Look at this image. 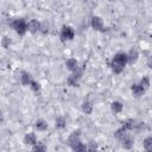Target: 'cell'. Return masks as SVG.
Here are the masks:
<instances>
[{
  "mask_svg": "<svg viewBox=\"0 0 152 152\" xmlns=\"http://www.w3.org/2000/svg\"><path fill=\"white\" fill-rule=\"evenodd\" d=\"M142 147L147 152H152V135H148L142 141Z\"/></svg>",
  "mask_w": 152,
  "mask_h": 152,
  "instance_id": "obj_19",
  "label": "cell"
},
{
  "mask_svg": "<svg viewBox=\"0 0 152 152\" xmlns=\"http://www.w3.org/2000/svg\"><path fill=\"white\" fill-rule=\"evenodd\" d=\"M93 109H94V106H93V103L89 101V100H84L83 102H82V104H81V110L84 113V114H91L93 113Z\"/></svg>",
  "mask_w": 152,
  "mask_h": 152,
  "instance_id": "obj_15",
  "label": "cell"
},
{
  "mask_svg": "<svg viewBox=\"0 0 152 152\" xmlns=\"http://www.w3.org/2000/svg\"><path fill=\"white\" fill-rule=\"evenodd\" d=\"M139 83L141 84V86H144L146 89H148L150 88V86H151V81H150V77L148 76H144L140 81H139Z\"/></svg>",
  "mask_w": 152,
  "mask_h": 152,
  "instance_id": "obj_21",
  "label": "cell"
},
{
  "mask_svg": "<svg viewBox=\"0 0 152 152\" xmlns=\"http://www.w3.org/2000/svg\"><path fill=\"white\" fill-rule=\"evenodd\" d=\"M10 44H11L10 38H8V37H4L2 40H1V45H2V48H4V49H7V48H10Z\"/></svg>",
  "mask_w": 152,
  "mask_h": 152,
  "instance_id": "obj_24",
  "label": "cell"
},
{
  "mask_svg": "<svg viewBox=\"0 0 152 152\" xmlns=\"http://www.w3.org/2000/svg\"><path fill=\"white\" fill-rule=\"evenodd\" d=\"M59 38L63 43L72 40L75 38V30L69 25H63L59 31Z\"/></svg>",
  "mask_w": 152,
  "mask_h": 152,
  "instance_id": "obj_3",
  "label": "cell"
},
{
  "mask_svg": "<svg viewBox=\"0 0 152 152\" xmlns=\"http://www.w3.org/2000/svg\"><path fill=\"white\" fill-rule=\"evenodd\" d=\"M10 26L13 28V31L19 34V36H24L27 32V21L24 18H15L12 19L10 23Z\"/></svg>",
  "mask_w": 152,
  "mask_h": 152,
  "instance_id": "obj_2",
  "label": "cell"
},
{
  "mask_svg": "<svg viewBox=\"0 0 152 152\" xmlns=\"http://www.w3.org/2000/svg\"><path fill=\"white\" fill-rule=\"evenodd\" d=\"M90 26L94 31H97V32H104L106 31V26H104V23L102 20L101 17L99 15H94L90 20Z\"/></svg>",
  "mask_w": 152,
  "mask_h": 152,
  "instance_id": "obj_7",
  "label": "cell"
},
{
  "mask_svg": "<svg viewBox=\"0 0 152 152\" xmlns=\"http://www.w3.org/2000/svg\"><path fill=\"white\" fill-rule=\"evenodd\" d=\"M23 142H24L25 145H28V146H33L34 144H37L38 140H37V135H36V133L30 132V133L25 134V137H24V139H23Z\"/></svg>",
  "mask_w": 152,
  "mask_h": 152,
  "instance_id": "obj_13",
  "label": "cell"
},
{
  "mask_svg": "<svg viewBox=\"0 0 152 152\" xmlns=\"http://www.w3.org/2000/svg\"><path fill=\"white\" fill-rule=\"evenodd\" d=\"M87 147H88V150H95V148H97V144L96 142H88Z\"/></svg>",
  "mask_w": 152,
  "mask_h": 152,
  "instance_id": "obj_26",
  "label": "cell"
},
{
  "mask_svg": "<svg viewBox=\"0 0 152 152\" xmlns=\"http://www.w3.org/2000/svg\"><path fill=\"white\" fill-rule=\"evenodd\" d=\"M40 27H42V23L38 19H31L27 21V32L32 34L40 32Z\"/></svg>",
  "mask_w": 152,
  "mask_h": 152,
  "instance_id": "obj_8",
  "label": "cell"
},
{
  "mask_svg": "<svg viewBox=\"0 0 152 152\" xmlns=\"http://www.w3.org/2000/svg\"><path fill=\"white\" fill-rule=\"evenodd\" d=\"M127 57H128V64H134L137 63V61L139 59V51L137 48H131L129 51L127 52Z\"/></svg>",
  "mask_w": 152,
  "mask_h": 152,
  "instance_id": "obj_12",
  "label": "cell"
},
{
  "mask_svg": "<svg viewBox=\"0 0 152 152\" xmlns=\"http://www.w3.org/2000/svg\"><path fill=\"white\" fill-rule=\"evenodd\" d=\"M82 75H83V70L78 69L74 72H70V75L66 77V84L69 87H78L80 86V82H81V78H82Z\"/></svg>",
  "mask_w": 152,
  "mask_h": 152,
  "instance_id": "obj_4",
  "label": "cell"
},
{
  "mask_svg": "<svg viewBox=\"0 0 152 152\" xmlns=\"http://www.w3.org/2000/svg\"><path fill=\"white\" fill-rule=\"evenodd\" d=\"M49 31H50V25L46 21H43L42 23V27H40V33L42 34H48Z\"/></svg>",
  "mask_w": 152,
  "mask_h": 152,
  "instance_id": "obj_22",
  "label": "cell"
},
{
  "mask_svg": "<svg viewBox=\"0 0 152 152\" xmlns=\"http://www.w3.org/2000/svg\"><path fill=\"white\" fill-rule=\"evenodd\" d=\"M32 81H33V77L28 71H21V74H20V83L24 87H30Z\"/></svg>",
  "mask_w": 152,
  "mask_h": 152,
  "instance_id": "obj_11",
  "label": "cell"
},
{
  "mask_svg": "<svg viewBox=\"0 0 152 152\" xmlns=\"http://www.w3.org/2000/svg\"><path fill=\"white\" fill-rule=\"evenodd\" d=\"M34 128L38 132H45L49 128V125H48V122L44 119H37L34 121Z\"/></svg>",
  "mask_w": 152,
  "mask_h": 152,
  "instance_id": "obj_14",
  "label": "cell"
},
{
  "mask_svg": "<svg viewBox=\"0 0 152 152\" xmlns=\"http://www.w3.org/2000/svg\"><path fill=\"white\" fill-rule=\"evenodd\" d=\"M118 140H119L121 147L125 148V150H131V148L134 146V138H133L132 134L128 133V132H126V133H125L122 137H120Z\"/></svg>",
  "mask_w": 152,
  "mask_h": 152,
  "instance_id": "obj_6",
  "label": "cell"
},
{
  "mask_svg": "<svg viewBox=\"0 0 152 152\" xmlns=\"http://www.w3.org/2000/svg\"><path fill=\"white\" fill-rule=\"evenodd\" d=\"M135 120H133V119H127V120H125L124 122H122V127L126 129V131H132V129H134V127H135Z\"/></svg>",
  "mask_w": 152,
  "mask_h": 152,
  "instance_id": "obj_18",
  "label": "cell"
},
{
  "mask_svg": "<svg viewBox=\"0 0 152 152\" xmlns=\"http://www.w3.org/2000/svg\"><path fill=\"white\" fill-rule=\"evenodd\" d=\"M65 68H66L70 72H74V71H76V70L80 69V63H78V61H77L76 58L70 57V58H68V59L65 61Z\"/></svg>",
  "mask_w": 152,
  "mask_h": 152,
  "instance_id": "obj_10",
  "label": "cell"
},
{
  "mask_svg": "<svg viewBox=\"0 0 152 152\" xmlns=\"http://www.w3.org/2000/svg\"><path fill=\"white\" fill-rule=\"evenodd\" d=\"M110 109H112V112L114 114H120L124 110V103L118 101V100H115V101H113L110 103Z\"/></svg>",
  "mask_w": 152,
  "mask_h": 152,
  "instance_id": "obj_16",
  "label": "cell"
},
{
  "mask_svg": "<svg viewBox=\"0 0 152 152\" xmlns=\"http://www.w3.org/2000/svg\"><path fill=\"white\" fill-rule=\"evenodd\" d=\"M31 148H32V151H34V152H44V151L48 150V147H46L43 142H37V144H34L33 146H31Z\"/></svg>",
  "mask_w": 152,
  "mask_h": 152,
  "instance_id": "obj_20",
  "label": "cell"
},
{
  "mask_svg": "<svg viewBox=\"0 0 152 152\" xmlns=\"http://www.w3.org/2000/svg\"><path fill=\"white\" fill-rule=\"evenodd\" d=\"M146 65H147V68H148V69H151V70H152V55L147 57V59H146Z\"/></svg>",
  "mask_w": 152,
  "mask_h": 152,
  "instance_id": "obj_25",
  "label": "cell"
},
{
  "mask_svg": "<svg viewBox=\"0 0 152 152\" xmlns=\"http://www.w3.org/2000/svg\"><path fill=\"white\" fill-rule=\"evenodd\" d=\"M30 88H31V90H32V91L38 93V91L40 90V84H39L36 80H33V81H32V83L30 84Z\"/></svg>",
  "mask_w": 152,
  "mask_h": 152,
  "instance_id": "obj_23",
  "label": "cell"
},
{
  "mask_svg": "<svg viewBox=\"0 0 152 152\" xmlns=\"http://www.w3.org/2000/svg\"><path fill=\"white\" fill-rule=\"evenodd\" d=\"M127 64H128L127 52H125V51H118L112 57V59L109 62V68H110V70L114 74L119 75V74H121L124 71V69H125V66Z\"/></svg>",
  "mask_w": 152,
  "mask_h": 152,
  "instance_id": "obj_1",
  "label": "cell"
},
{
  "mask_svg": "<svg viewBox=\"0 0 152 152\" xmlns=\"http://www.w3.org/2000/svg\"><path fill=\"white\" fill-rule=\"evenodd\" d=\"M146 88L144 87V86H141L139 82L138 83H133L132 86H131V93H132V95L134 96V97H137V99H139V97H141L145 93H146Z\"/></svg>",
  "mask_w": 152,
  "mask_h": 152,
  "instance_id": "obj_9",
  "label": "cell"
},
{
  "mask_svg": "<svg viewBox=\"0 0 152 152\" xmlns=\"http://www.w3.org/2000/svg\"><path fill=\"white\" fill-rule=\"evenodd\" d=\"M81 132H82L81 129H75V131H72V132L69 134L66 142H68V145L70 146L71 150H74L77 145H80L81 142H83L82 139H81V135H82Z\"/></svg>",
  "mask_w": 152,
  "mask_h": 152,
  "instance_id": "obj_5",
  "label": "cell"
},
{
  "mask_svg": "<svg viewBox=\"0 0 152 152\" xmlns=\"http://www.w3.org/2000/svg\"><path fill=\"white\" fill-rule=\"evenodd\" d=\"M66 126V118L64 115H58L55 119V127L57 129H63Z\"/></svg>",
  "mask_w": 152,
  "mask_h": 152,
  "instance_id": "obj_17",
  "label": "cell"
}]
</instances>
